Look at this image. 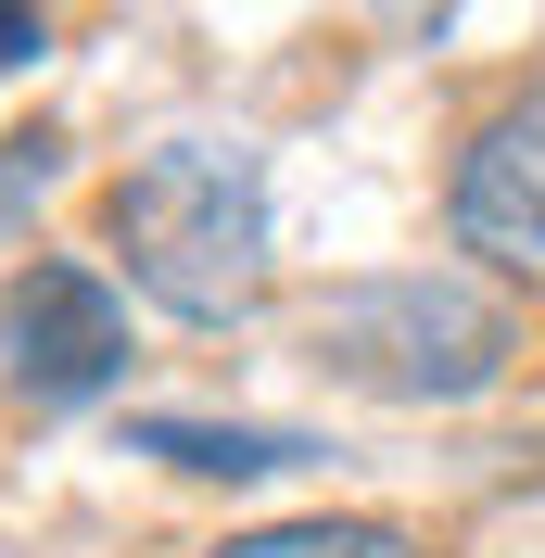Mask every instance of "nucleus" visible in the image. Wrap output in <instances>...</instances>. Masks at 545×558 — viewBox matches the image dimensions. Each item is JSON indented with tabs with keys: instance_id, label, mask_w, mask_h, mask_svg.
<instances>
[{
	"instance_id": "nucleus-1",
	"label": "nucleus",
	"mask_w": 545,
	"mask_h": 558,
	"mask_svg": "<svg viewBox=\"0 0 545 558\" xmlns=\"http://www.w3.org/2000/svg\"><path fill=\"white\" fill-rule=\"evenodd\" d=\"M102 229L128 279L166 317H241L267 292V178L241 140H166L102 191Z\"/></svg>"
},
{
	"instance_id": "nucleus-2",
	"label": "nucleus",
	"mask_w": 545,
	"mask_h": 558,
	"mask_svg": "<svg viewBox=\"0 0 545 558\" xmlns=\"http://www.w3.org/2000/svg\"><path fill=\"white\" fill-rule=\"evenodd\" d=\"M508 355H520L508 305L470 292V279H444V267H393V279H355V292L317 305V368L355 381V393H380V407H457V393H495Z\"/></svg>"
},
{
	"instance_id": "nucleus-3",
	"label": "nucleus",
	"mask_w": 545,
	"mask_h": 558,
	"mask_svg": "<svg viewBox=\"0 0 545 558\" xmlns=\"http://www.w3.org/2000/svg\"><path fill=\"white\" fill-rule=\"evenodd\" d=\"M114 368H128V292L76 254H38L0 292V381L26 407H89Z\"/></svg>"
},
{
	"instance_id": "nucleus-4",
	"label": "nucleus",
	"mask_w": 545,
	"mask_h": 558,
	"mask_svg": "<svg viewBox=\"0 0 545 558\" xmlns=\"http://www.w3.org/2000/svg\"><path fill=\"white\" fill-rule=\"evenodd\" d=\"M444 216H457V242L495 254V267H545V89H533V102H508L470 153H457Z\"/></svg>"
},
{
	"instance_id": "nucleus-5",
	"label": "nucleus",
	"mask_w": 545,
	"mask_h": 558,
	"mask_svg": "<svg viewBox=\"0 0 545 558\" xmlns=\"http://www.w3.org/2000/svg\"><path fill=\"white\" fill-rule=\"evenodd\" d=\"M216 558H432V546L393 521H267V533H229Z\"/></svg>"
},
{
	"instance_id": "nucleus-6",
	"label": "nucleus",
	"mask_w": 545,
	"mask_h": 558,
	"mask_svg": "<svg viewBox=\"0 0 545 558\" xmlns=\"http://www.w3.org/2000/svg\"><path fill=\"white\" fill-rule=\"evenodd\" d=\"M140 457H178V470H229V483H254V470H292V432H191V418H153L140 432Z\"/></svg>"
},
{
	"instance_id": "nucleus-7",
	"label": "nucleus",
	"mask_w": 545,
	"mask_h": 558,
	"mask_svg": "<svg viewBox=\"0 0 545 558\" xmlns=\"http://www.w3.org/2000/svg\"><path fill=\"white\" fill-rule=\"evenodd\" d=\"M38 51V0H0V64H26Z\"/></svg>"
}]
</instances>
